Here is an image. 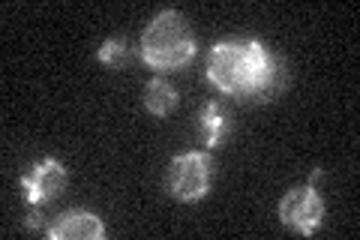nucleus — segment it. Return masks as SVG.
<instances>
[{"instance_id":"nucleus-1","label":"nucleus","mask_w":360,"mask_h":240,"mask_svg":"<svg viewBox=\"0 0 360 240\" xmlns=\"http://www.w3.org/2000/svg\"><path fill=\"white\" fill-rule=\"evenodd\" d=\"M279 61L258 39L217 42L207 57V82L229 96L264 99L279 90Z\"/></svg>"},{"instance_id":"nucleus-2","label":"nucleus","mask_w":360,"mask_h":240,"mask_svg":"<svg viewBox=\"0 0 360 240\" xmlns=\"http://www.w3.org/2000/svg\"><path fill=\"white\" fill-rule=\"evenodd\" d=\"M195 37L177 9L160 13L141 37V57L153 70H180L193 61Z\"/></svg>"},{"instance_id":"nucleus-3","label":"nucleus","mask_w":360,"mask_h":240,"mask_svg":"<svg viewBox=\"0 0 360 240\" xmlns=\"http://www.w3.org/2000/svg\"><path fill=\"white\" fill-rule=\"evenodd\" d=\"M210 153L193 151L184 156H174L165 175V187L177 201H198L210 189Z\"/></svg>"},{"instance_id":"nucleus-4","label":"nucleus","mask_w":360,"mask_h":240,"mask_svg":"<svg viewBox=\"0 0 360 240\" xmlns=\"http://www.w3.org/2000/svg\"><path fill=\"white\" fill-rule=\"evenodd\" d=\"M279 220L288 228H295V232L309 237L315 228H319V222L324 220V201L319 192H315V184L291 189L288 196L279 201Z\"/></svg>"},{"instance_id":"nucleus-5","label":"nucleus","mask_w":360,"mask_h":240,"mask_svg":"<svg viewBox=\"0 0 360 240\" xmlns=\"http://www.w3.org/2000/svg\"><path fill=\"white\" fill-rule=\"evenodd\" d=\"M21 187H25L30 204H45L58 196V192H63L66 168L58 163V159H42L27 177H21Z\"/></svg>"},{"instance_id":"nucleus-6","label":"nucleus","mask_w":360,"mask_h":240,"mask_svg":"<svg viewBox=\"0 0 360 240\" xmlns=\"http://www.w3.org/2000/svg\"><path fill=\"white\" fill-rule=\"evenodd\" d=\"M45 234L51 240H99L105 234V225L87 210H66L51 228H45Z\"/></svg>"},{"instance_id":"nucleus-7","label":"nucleus","mask_w":360,"mask_h":240,"mask_svg":"<svg viewBox=\"0 0 360 240\" xmlns=\"http://www.w3.org/2000/svg\"><path fill=\"white\" fill-rule=\"evenodd\" d=\"M144 106H148L150 114L156 118H165L172 114L177 106V90L165 82V78H150L148 87H144Z\"/></svg>"},{"instance_id":"nucleus-8","label":"nucleus","mask_w":360,"mask_h":240,"mask_svg":"<svg viewBox=\"0 0 360 240\" xmlns=\"http://www.w3.org/2000/svg\"><path fill=\"white\" fill-rule=\"evenodd\" d=\"M201 130H205L207 147H217L222 141V135L229 132V120H225L219 102H207L205 106V111H201Z\"/></svg>"},{"instance_id":"nucleus-9","label":"nucleus","mask_w":360,"mask_h":240,"mask_svg":"<svg viewBox=\"0 0 360 240\" xmlns=\"http://www.w3.org/2000/svg\"><path fill=\"white\" fill-rule=\"evenodd\" d=\"M99 61L111 66V70H123L129 61V45L123 39H105L103 49H99Z\"/></svg>"},{"instance_id":"nucleus-10","label":"nucleus","mask_w":360,"mask_h":240,"mask_svg":"<svg viewBox=\"0 0 360 240\" xmlns=\"http://www.w3.org/2000/svg\"><path fill=\"white\" fill-rule=\"evenodd\" d=\"M27 225H30V228H42V220H39V213H30Z\"/></svg>"}]
</instances>
